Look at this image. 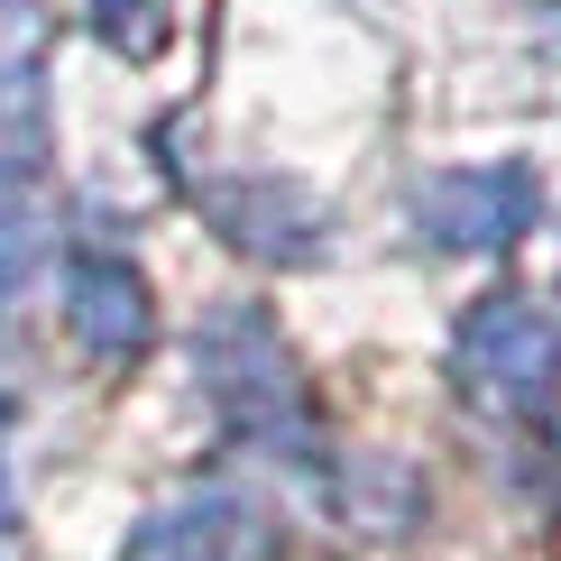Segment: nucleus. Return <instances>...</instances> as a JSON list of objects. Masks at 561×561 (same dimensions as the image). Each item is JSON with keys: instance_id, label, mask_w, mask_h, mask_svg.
<instances>
[{"instance_id": "obj_1", "label": "nucleus", "mask_w": 561, "mask_h": 561, "mask_svg": "<svg viewBox=\"0 0 561 561\" xmlns=\"http://www.w3.org/2000/svg\"><path fill=\"white\" fill-rule=\"evenodd\" d=\"M470 368H488V378H497L506 405H534V396L561 378V332L534 313V304L506 295V304H488V313L470 322Z\"/></svg>"}]
</instances>
